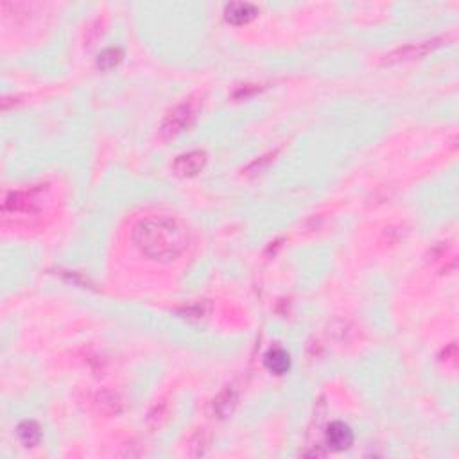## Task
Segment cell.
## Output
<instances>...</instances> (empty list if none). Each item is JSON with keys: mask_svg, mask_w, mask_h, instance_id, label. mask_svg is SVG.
I'll return each mask as SVG.
<instances>
[{"mask_svg": "<svg viewBox=\"0 0 459 459\" xmlns=\"http://www.w3.org/2000/svg\"><path fill=\"white\" fill-rule=\"evenodd\" d=\"M131 239L142 255L156 262L176 260L189 246L185 226L167 216H149L137 223Z\"/></svg>", "mask_w": 459, "mask_h": 459, "instance_id": "1", "label": "cell"}, {"mask_svg": "<svg viewBox=\"0 0 459 459\" xmlns=\"http://www.w3.org/2000/svg\"><path fill=\"white\" fill-rule=\"evenodd\" d=\"M325 440L332 451H347L354 443V431L343 422H332L327 427Z\"/></svg>", "mask_w": 459, "mask_h": 459, "instance_id": "6", "label": "cell"}, {"mask_svg": "<svg viewBox=\"0 0 459 459\" xmlns=\"http://www.w3.org/2000/svg\"><path fill=\"white\" fill-rule=\"evenodd\" d=\"M266 368L269 370L275 375H284V373L289 372L291 368V357L284 348L275 347L271 350H268V354L264 356Z\"/></svg>", "mask_w": 459, "mask_h": 459, "instance_id": "9", "label": "cell"}, {"mask_svg": "<svg viewBox=\"0 0 459 459\" xmlns=\"http://www.w3.org/2000/svg\"><path fill=\"white\" fill-rule=\"evenodd\" d=\"M94 406H96L97 411L103 413V415L113 416V415H119V413L124 409V400H122V397L117 393V391L103 390L96 395Z\"/></svg>", "mask_w": 459, "mask_h": 459, "instance_id": "8", "label": "cell"}, {"mask_svg": "<svg viewBox=\"0 0 459 459\" xmlns=\"http://www.w3.org/2000/svg\"><path fill=\"white\" fill-rule=\"evenodd\" d=\"M259 90L260 88L257 87V85H243V87L239 88V90L234 92V99H237V101L248 99V97L255 96Z\"/></svg>", "mask_w": 459, "mask_h": 459, "instance_id": "16", "label": "cell"}, {"mask_svg": "<svg viewBox=\"0 0 459 459\" xmlns=\"http://www.w3.org/2000/svg\"><path fill=\"white\" fill-rule=\"evenodd\" d=\"M17 436L24 447H36L42 440V429L35 420H24L22 424H18Z\"/></svg>", "mask_w": 459, "mask_h": 459, "instance_id": "12", "label": "cell"}, {"mask_svg": "<svg viewBox=\"0 0 459 459\" xmlns=\"http://www.w3.org/2000/svg\"><path fill=\"white\" fill-rule=\"evenodd\" d=\"M271 158H275V155L260 156L259 160H255V162H253V164L248 165L246 173L248 174H259V173H262V171L268 169V165L271 164Z\"/></svg>", "mask_w": 459, "mask_h": 459, "instance_id": "15", "label": "cell"}, {"mask_svg": "<svg viewBox=\"0 0 459 459\" xmlns=\"http://www.w3.org/2000/svg\"><path fill=\"white\" fill-rule=\"evenodd\" d=\"M237 400L239 397L237 393H235V390H230L228 388V390L217 395L216 400H214V413H216L219 418H228V416L235 411V408H237Z\"/></svg>", "mask_w": 459, "mask_h": 459, "instance_id": "11", "label": "cell"}, {"mask_svg": "<svg viewBox=\"0 0 459 459\" xmlns=\"http://www.w3.org/2000/svg\"><path fill=\"white\" fill-rule=\"evenodd\" d=\"M257 15H259V9H257L255 4H250V2H232L225 8V18L234 26L250 24Z\"/></svg>", "mask_w": 459, "mask_h": 459, "instance_id": "7", "label": "cell"}, {"mask_svg": "<svg viewBox=\"0 0 459 459\" xmlns=\"http://www.w3.org/2000/svg\"><path fill=\"white\" fill-rule=\"evenodd\" d=\"M171 416V404L169 400H160L156 402L151 408V411L148 413V418H146V425H148L149 431H160L167 422H169Z\"/></svg>", "mask_w": 459, "mask_h": 459, "instance_id": "10", "label": "cell"}, {"mask_svg": "<svg viewBox=\"0 0 459 459\" xmlns=\"http://www.w3.org/2000/svg\"><path fill=\"white\" fill-rule=\"evenodd\" d=\"M192 449H198V451L194 452V456H203L205 452H207L208 449V443H210V438H208L207 431L205 429H200L198 433L194 434V438H192Z\"/></svg>", "mask_w": 459, "mask_h": 459, "instance_id": "14", "label": "cell"}, {"mask_svg": "<svg viewBox=\"0 0 459 459\" xmlns=\"http://www.w3.org/2000/svg\"><path fill=\"white\" fill-rule=\"evenodd\" d=\"M443 45V38H434L427 40V42H420V44H409L406 47H400L397 51L390 52L384 60V65H393V63H400V61H409V60H418V58H424L427 54H431L433 51H436L438 47Z\"/></svg>", "mask_w": 459, "mask_h": 459, "instance_id": "4", "label": "cell"}, {"mask_svg": "<svg viewBox=\"0 0 459 459\" xmlns=\"http://www.w3.org/2000/svg\"><path fill=\"white\" fill-rule=\"evenodd\" d=\"M200 108L201 103L194 99H187L183 101V103H180L178 106H174V108L165 115L164 122H162V139H174V137H178V135L191 130L196 124V121H198Z\"/></svg>", "mask_w": 459, "mask_h": 459, "instance_id": "2", "label": "cell"}, {"mask_svg": "<svg viewBox=\"0 0 459 459\" xmlns=\"http://www.w3.org/2000/svg\"><path fill=\"white\" fill-rule=\"evenodd\" d=\"M122 58H124V52L119 47L104 49L99 54V58H97V69L103 70V72H108V70L115 69L121 63Z\"/></svg>", "mask_w": 459, "mask_h": 459, "instance_id": "13", "label": "cell"}, {"mask_svg": "<svg viewBox=\"0 0 459 459\" xmlns=\"http://www.w3.org/2000/svg\"><path fill=\"white\" fill-rule=\"evenodd\" d=\"M44 192L45 189H42V187H36L31 191L9 192L4 198V203H2V214L9 216V214L35 212L42 203V200H44Z\"/></svg>", "mask_w": 459, "mask_h": 459, "instance_id": "3", "label": "cell"}, {"mask_svg": "<svg viewBox=\"0 0 459 459\" xmlns=\"http://www.w3.org/2000/svg\"><path fill=\"white\" fill-rule=\"evenodd\" d=\"M207 160V153L200 151V149L183 153V155H180L178 158L174 160L173 171L180 178H192V176H198V174L205 169Z\"/></svg>", "mask_w": 459, "mask_h": 459, "instance_id": "5", "label": "cell"}]
</instances>
